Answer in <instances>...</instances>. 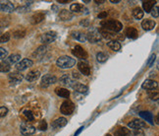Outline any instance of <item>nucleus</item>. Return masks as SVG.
Wrapping results in <instances>:
<instances>
[{"mask_svg": "<svg viewBox=\"0 0 159 136\" xmlns=\"http://www.w3.org/2000/svg\"><path fill=\"white\" fill-rule=\"evenodd\" d=\"M101 27L103 29L107 30L108 32H112V33H118L123 29V25H122L119 21L117 20H103L101 23Z\"/></svg>", "mask_w": 159, "mask_h": 136, "instance_id": "1", "label": "nucleus"}, {"mask_svg": "<svg viewBox=\"0 0 159 136\" xmlns=\"http://www.w3.org/2000/svg\"><path fill=\"white\" fill-rule=\"evenodd\" d=\"M56 64L59 68H62V69H69V68L75 66L76 59L71 56H68V55H63V56H60L57 59Z\"/></svg>", "mask_w": 159, "mask_h": 136, "instance_id": "2", "label": "nucleus"}, {"mask_svg": "<svg viewBox=\"0 0 159 136\" xmlns=\"http://www.w3.org/2000/svg\"><path fill=\"white\" fill-rule=\"evenodd\" d=\"M87 36V40L89 41H90L91 44H96V42H98L100 41L101 40V35H100V32H99V30L98 29H96L94 27H93L91 29L89 30V32L88 34L85 35Z\"/></svg>", "mask_w": 159, "mask_h": 136, "instance_id": "3", "label": "nucleus"}, {"mask_svg": "<svg viewBox=\"0 0 159 136\" xmlns=\"http://www.w3.org/2000/svg\"><path fill=\"white\" fill-rule=\"evenodd\" d=\"M75 110V104L69 100H66L62 103L60 107V112L65 115H70L74 113Z\"/></svg>", "mask_w": 159, "mask_h": 136, "instance_id": "4", "label": "nucleus"}, {"mask_svg": "<svg viewBox=\"0 0 159 136\" xmlns=\"http://www.w3.org/2000/svg\"><path fill=\"white\" fill-rule=\"evenodd\" d=\"M56 38H57V33L54 32V31H49V32L41 35L40 41L43 45H47V44H50V42H53L56 40Z\"/></svg>", "mask_w": 159, "mask_h": 136, "instance_id": "5", "label": "nucleus"}, {"mask_svg": "<svg viewBox=\"0 0 159 136\" xmlns=\"http://www.w3.org/2000/svg\"><path fill=\"white\" fill-rule=\"evenodd\" d=\"M57 82V78L55 77L52 74H46L43 77L41 78V81H40V87L42 88H47L49 87L50 85L54 84Z\"/></svg>", "mask_w": 159, "mask_h": 136, "instance_id": "6", "label": "nucleus"}, {"mask_svg": "<svg viewBox=\"0 0 159 136\" xmlns=\"http://www.w3.org/2000/svg\"><path fill=\"white\" fill-rule=\"evenodd\" d=\"M20 130L22 132V134L26 135V136H30L35 133V127L34 125H32L29 122H22V124L20 126Z\"/></svg>", "mask_w": 159, "mask_h": 136, "instance_id": "7", "label": "nucleus"}, {"mask_svg": "<svg viewBox=\"0 0 159 136\" xmlns=\"http://www.w3.org/2000/svg\"><path fill=\"white\" fill-rule=\"evenodd\" d=\"M72 53L75 55V56L79 59H84L85 60L88 58V52L84 51V49L81 46H76L74 49L72 51Z\"/></svg>", "mask_w": 159, "mask_h": 136, "instance_id": "8", "label": "nucleus"}, {"mask_svg": "<svg viewBox=\"0 0 159 136\" xmlns=\"http://www.w3.org/2000/svg\"><path fill=\"white\" fill-rule=\"evenodd\" d=\"M33 64H34L33 60H30L29 58H24L16 64V69L19 71H23V70H26L27 68L30 67Z\"/></svg>", "mask_w": 159, "mask_h": 136, "instance_id": "9", "label": "nucleus"}, {"mask_svg": "<svg viewBox=\"0 0 159 136\" xmlns=\"http://www.w3.org/2000/svg\"><path fill=\"white\" fill-rule=\"evenodd\" d=\"M142 88L146 91H152V90H157L158 88V83L152 79H146L145 81L142 84Z\"/></svg>", "mask_w": 159, "mask_h": 136, "instance_id": "10", "label": "nucleus"}, {"mask_svg": "<svg viewBox=\"0 0 159 136\" xmlns=\"http://www.w3.org/2000/svg\"><path fill=\"white\" fill-rule=\"evenodd\" d=\"M15 10L14 4L10 1H0V11L7 12V13H11Z\"/></svg>", "mask_w": 159, "mask_h": 136, "instance_id": "11", "label": "nucleus"}, {"mask_svg": "<svg viewBox=\"0 0 159 136\" xmlns=\"http://www.w3.org/2000/svg\"><path fill=\"white\" fill-rule=\"evenodd\" d=\"M78 69L82 74H84V76H89L90 75V66L87 63L84 62V61H81V62L78 63Z\"/></svg>", "mask_w": 159, "mask_h": 136, "instance_id": "12", "label": "nucleus"}, {"mask_svg": "<svg viewBox=\"0 0 159 136\" xmlns=\"http://www.w3.org/2000/svg\"><path fill=\"white\" fill-rule=\"evenodd\" d=\"M47 51V47L45 46H40L36 48V51L33 53V57L36 58V59H41L42 57L44 56L45 53Z\"/></svg>", "mask_w": 159, "mask_h": 136, "instance_id": "13", "label": "nucleus"}, {"mask_svg": "<svg viewBox=\"0 0 159 136\" xmlns=\"http://www.w3.org/2000/svg\"><path fill=\"white\" fill-rule=\"evenodd\" d=\"M131 129H142L143 127L146 126V124L144 123V121H143L142 119H134L133 121H131L129 124H128Z\"/></svg>", "mask_w": 159, "mask_h": 136, "instance_id": "14", "label": "nucleus"}, {"mask_svg": "<svg viewBox=\"0 0 159 136\" xmlns=\"http://www.w3.org/2000/svg\"><path fill=\"white\" fill-rule=\"evenodd\" d=\"M23 78H24L23 75L19 72H14V73L9 74V80H10L11 84H19V83H21Z\"/></svg>", "mask_w": 159, "mask_h": 136, "instance_id": "15", "label": "nucleus"}, {"mask_svg": "<svg viewBox=\"0 0 159 136\" xmlns=\"http://www.w3.org/2000/svg\"><path fill=\"white\" fill-rule=\"evenodd\" d=\"M72 88L75 90V92L80 93V94H87V93L89 92L88 86L81 84V83H78V82H75L74 85L72 86Z\"/></svg>", "mask_w": 159, "mask_h": 136, "instance_id": "16", "label": "nucleus"}, {"mask_svg": "<svg viewBox=\"0 0 159 136\" xmlns=\"http://www.w3.org/2000/svg\"><path fill=\"white\" fill-rule=\"evenodd\" d=\"M40 77V72L39 70H32L26 75V80L28 82H34Z\"/></svg>", "mask_w": 159, "mask_h": 136, "instance_id": "17", "label": "nucleus"}, {"mask_svg": "<svg viewBox=\"0 0 159 136\" xmlns=\"http://www.w3.org/2000/svg\"><path fill=\"white\" fill-rule=\"evenodd\" d=\"M60 83L62 84L63 86H67V87H72V86L74 85L75 81L68 75V74H65V75L60 77Z\"/></svg>", "mask_w": 159, "mask_h": 136, "instance_id": "18", "label": "nucleus"}, {"mask_svg": "<svg viewBox=\"0 0 159 136\" xmlns=\"http://www.w3.org/2000/svg\"><path fill=\"white\" fill-rule=\"evenodd\" d=\"M155 25H156L155 21L151 20V19H145L142 22V28L144 31H150L152 29H154Z\"/></svg>", "mask_w": 159, "mask_h": 136, "instance_id": "19", "label": "nucleus"}, {"mask_svg": "<svg viewBox=\"0 0 159 136\" xmlns=\"http://www.w3.org/2000/svg\"><path fill=\"white\" fill-rule=\"evenodd\" d=\"M58 17H59V19L61 21H69V20H71L72 18H73V14L71 13V11L63 9V10H61L59 12Z\"/></svg>", "mask_w": 159, "mask_h": 136, "instance_id": "20", "label": "nucleus"}, {"mask_svg": "<svg viewBox=\"0 0 159 136\" xmlns=\"http://www.w3.org/2000/svg\"><path fill=\"white\" fill-rule=\"evenodd\" d=\"M67 124V119L65 117H59V119H55L52 123H51V126L52 128L56 129V128H61V127H64Z\"/></svg>", "mask_w": 159, "mask_h": 136, "instance_id": "21", "label": "nucleus"}, {"mask_svg": "<svg viewBox=\"0 0 159 136\" xmlns=\"http://www.w3.org/2000/svg\"><path fill=\"white\" fill-rule=\"evenodd\" d=\"M20 60H21V55L18 53H14V54H11L9 57H6L4 59V62L10 65L12 63H18Z\"/></svg>", "mask_w": 159, "mask_h": 136, "instance_id": "22", "label": "nucleus"}, {"mask_svg": "<svg viewBox=\"0 0 159 136\" xmlns=\"http://www.w3.org/2000/svg\"><path fill=\"white\" fill-rule=\"evenodd\" d=\"M45 19V14L41 13V12H39V13H35L34 15H33L32 19H30V22H32L33 25H36L39 24L40 22H42Z\"/></svg>", "mask_w": 159, "mask_h": 136, "instance_id": "23", "label": "nucleus"}, {"mask_svg": "<svg viewBox=\"0 0 159 136\" xmlns=\"http://www.w3.org/2000/svg\"><path fill=\"white\" fill-rule=\"evenodd\" d=\"M114 136H131V130L127 127H119L115 130Z\"/></svg>", "mask_w": 159, "mask_h": 136, "instance_id": "24", "label": "nucleus"}, {"mask_svg": "<svg viewBox=\"0 0 159 136\" xmlns=\"http://www.w3.org/2000/svg\"><path fill=\"white\" fill-rule=\"evenodd\" d=\"M72 36L74 39H76L77 41H81V42H84L87 41V36L85 34H84L83 32H79V31H76V32H73L72 33Z\"/></svg>", "mask_w": 159, "mask_h": 136, "instance_id": "25", "label": "nucleus"}, {"mask_svg": "<svg viewBox=\"0 0 159 136\" xmlns=\"http://www.w3.org/2000/svg\"><path fill=\"white\" fill-rule=\"evenodd\" d=\"M55 93H56V95H58L61 98H69V96H70V91L65 88L58 87L55 89Z\"/></svg>", "mask_w": 159, "mask_h": 136, "instance_id": "26", "label": "nucleus"}, {"mask_svg": "<svg viewBox=\"0 0 159 136\" xmlns=\"http://www.w3.org/2000/svg\"><path fill=\"white\" fill-rule=\"evenodd\" d=\"M125 35L129 39H136L138 36V31L134 28H133V27H129V28L126 29Z\"/></svg>", "mask_w": 159, "mask_h": 136, "instance_id": "27", "label": "nucleus"}, {"mask_svg": "<svg viewBox=\"0 0 159 136\" xmlns=\"http://www.w3.org/2000/svg\"><path fill=\"white\" fill-rule=\"evenodd\" d=\"M133 16L134 19H137V20H140V19H143V11L142 10V8H139V7H136L134 9H133Z\"/></svg>", "mask_w": 159, "mask_h": 136, "instance_id": "28", "label": "nucleus"}, {"mask_svg": "<svg viewBox=\"0 0 159 136\" xmlns=\"http://www.w3.org/2000/svg\"><path fill=\"white\" fill-rule=\"evenodd\" d=\"M139 115L146 121H148L150 124H153V115H152V114H150L149 112H140Z\"/></svg>", "mask_w": 159, "mask_h": 136, "instance_id": "29", "label": "nucleus"}, {"mask_svg": "<svg viewBox=\"0 0 159 136\" xmlns=\"http://www.w3.org/2000/svg\"><path fill=\"white\" fill-rule=\"evenodd\" d=\"M107 46L114 51H118L121 49V44L118 41H109L107 42Z\"/></svg>", "mask_w": 159, "mask_h": 136, "instance_id": "30", "label": "nucleus"}, {"mask_svg": "<svg viewBox=\"0 0 159 136\" xmlns=\"http://www.w3.org/2000/svg\"><path fill=\"white\" fill-rule=\"evenodd\" d=\"M70 10L74 13H80V12H84V10H85L84 8V6L80 3H73L70 7Z\"/></svg>", "mask_w": 159, "mask_h": 136, "instance_id": "31", "label": "nucleus"}, {"mask_svg": "<svg viewBox=\"0 0 159 136\" xmlns=\"http://www.w3.org/2000/svg\"><path fill=\"white\" fill-rule=\"evenodd\" d=\"M154 3L155 1H143V8L146 12V13H150L151 9L154 7Z\"/></svg>", "mask_w": 159, "mask_h": 136, "instance_id": "32", "label": "nucleus"}, {"mask_svg": "<svg viewBox=\"0 0 159 136\" xmlns=\"http://www.w3.org/2000/svg\"><path fill=\"white\" fill-rule=\"evenodd\" d=\"M24 115L26 116V119H29L30 121H33L34 120V113L32 112V110H30V109H25L23 112Z\"/></svg>", "mask_w": 159, "mask_h": 136, "instance_id": "33", "label": "nucleus"}, {"mask_svg": "<svg viewBox=\"0 0 159 136\" xmlns=\"http://www.w3.org/2000/svg\"><path fill=\"white\" fill-rule=\"evenodd\" d=\"M107 58H108V56L105 52H98L96 54V59H97V61H99V62H105Z\"/></svg>", "mask_w": 159, "mask_h": 136, "instance_id": "34", "label": "nucleus"}, {"mask_svg": "<svg viewBox=\"0 0 159 136\" xmlns=\"http://www.w3.org/2000/svg\"><path fill=\"white\" fill-rule=\"evenodd\" d=\"M148 97L152 101H157L158 100V91L157 90L148 91Z\"/></svg>", "mask_w": 159, "mask_h": 136, "instance_id": "35", "label": "nucleus"}, {"mask_svg": "<svg viewBox=\"0 0 159 136\" xmlns=\"http://www.w3.org/2000/svg\"><path fill=\"white\" fill-rule=\"evenodd\" d=\"M10 69H11V67H10L9 64L5 63L4 61H3V62H0V72L6 73V72H9Z\"/></svg>", "mask_w": 159, "mask_h": 136, "instance_id": "36", "label": "nucleus"}, {"mask_svg": "<svg viewBox=\"0 0 159 136\" xmlns=\"http://www.w3.org/2000/svg\"><path fill=\"white\" fill-rule=\"evenodd\" d=\"M26 36V31L25 30H20V31H16L13 34V36L16 39H21L24 38Z\"/></svg>", "mask_w": 159, "mask_h": 136, "instance_id": "37", "label": "nucleus"}, {"mask_svg": "<svg viewBox=\"0 0 159 136\" xmlns=\"http://www.w3.org/2000/svg\"><path fill=\"white\" fill-rule=\"evenodd\" d=\"M9 40H10V34L5 33L0 36V44H5V42L9 41Z\"/></svg>", "mask_w": 159, "mask_h": 136, "instance_id": "38", "label": "nucleus"}, {"mask_svg": "<svg viewBox=\"0 0 159 136\" xmlns=\"http://www.w3.org/2000/svg\"><path fill=\"white\" fill-rule=\"evenodd\" d=\"M39 129L41 131H45L47 129V122L45 120H41L39 123Z\"/></svg>", "mask_w": 159, "mask_h": 136, "instance_id": "39", "label": "nucleus"}, {"mask_svg": "<svg viewBox=\"0 0 159 136\" xmlns=\"http://www.w3.org/2000/svg\"><path fill=\"white\" fill-rule=\"evenodd\" d=\"M8 56V51L4 47H0V59H5Z\"/></svg>", "mask_w": 159, "mask_h": 136, "instance_id": "40", "label": "nucleus"}, {"mask_svg": "<svg viewBox=\"0 0 159 136\" xmlns=\"http://www.w3.org/2000/svg\"><path fill=\"white\" fill-rule=\"evenodd\" d=\"M150 13H151V16L153 17V18H158L159 14H158V6L157 5L154 6V7L151 9Z\"/></svg>", "mask_w": 159, "mask_h": 136, "instance_id": "41", "label": "nucleus"}, {"mask_svg": "<svg viewBox=\"0 0 159 136\" xmlns=\"http://www.w3.org/2000/svg\"><path fill=\"white\" fill-rule=\"evenodd\" d=\"M8 114V109L6 107H0V117H4Z\"/></svg>", "mask_w": 159, "mask_h": 136, "instance_id": "42", "label": "nucleus"}, {"mask_svg": "<svg viewBox=\"0 0 159 136\" xmlns=\"http://www.w3.org/2000/svg\"><path fill=\"white\" fill-rule=\"evenodd\" d=\"M134 136H144V132L143 129H134L133 131Z\"/></svg>", "mask_w": 159, "mask_h": 136, "instance_id": "43", "label": "nucleus"}, {"mask_svg": "<svg viewBox=\"0 0 159 136\" xmlns=\"http://www.w3.org/2000/svg\"><path fill=\"white\" fill-rule=\"evenodd\" d=\"M155 57H156V55H155V54H152L151 56L149 57V59L148 60V66H151L152 64L154 63V61H155Z\"/></svg>", "mask_w": 159, "mask_h": 136, "instance_id": "44", "label": "nucleus"}, {"mask_svg": "<svg viewBox=\"0 0 159 136\" xmlns=\"http://www.w3.org/2000/svg\"><path fill=\"white\" fill-rule=\"evenodd\" d=\"M107 15H108V13L107 12H101V13H99L98 14V19H105V18L107 17Z\"/></svg>", "mask_w": 159, "mask_h": 136, "instance_id": "45", "label": "nucleus"}, {"mask_svg": "<svg viewBox=\"0 0 159 136\" xmlns=\"http://www.w3.org/2000/svg\"><path fill=\"white\" fill-rule=\"evenodd\" d=\"M18 12H20V13H24V12H27L28 11V8L27 7H19L17 9Z\"/></svg>", "mask_w": 159, "mask_h": 136, "instance_id": "46", "label": "nucleus"}, {"mask_svg": "<svg viewBox=\"0 0 159 136\" xmlns=\"http://www.w3.org/2000/svg\"><path fill=\"white\" fill-rule=\"evenodd\" d=\"M73 77H74L75 79H79L80 77H81V75H79V72L78 71H73Z\"/></svg>", "mask_w": 159, "mask_h": 136, "instance_id": "47", "label": "nucleus"}, {"mask_svg": "<svg viewBox=\"0 0 159 136\" xmlns=\"http://www.w3.org/2000/svg\"><path fill=\"white\" fill-rule=\"evenodd\" d=\"M83 129H84V126H82V127H80V128L78 129V131H77V132L75 133V135H74V136H78V135H79L80 133H81V132L83 131Z\"/></svg>", "mask_w": 159, "mask_h": 136, "instance_id": "48", "label": "nucleus"}, {"mask_svg": "<svg viewBox=\"0 0 159 136\" xmlns=\"http://www.w3.org/2000/svg\"><path fill=\"white\" fill-rule=\"evenodd\" d=\"M81 25H83L84 27H89V21H82L81 22Z\"/></svg>", "mask_w": 159, "mask_h": 136, "instance_id": "49", "label": "nucleus"}, {"mask_svg": "<svg viewBox=\"0 0 159 136\" xmlns=\"http://www.w3.org/2000/svg\"><path fill=\"white\" fill-rule=\"evenodd\" d=\"M58 2L61 3V4H66V3H68L69 1H68V0H58Z\"/></svg>", "mask_w": 159, "mask_h": 136, "instance_id": "50", "label": "nucleus"}, {"mask_svg": "<svg viewBox=\"0 0 159 136\" xmlns=\"http://www.w3.org/2000/svg\"><path fill=\"white\" fill-rule=\"evenodd\" d=\"M96 4H102L103 2H104V1H103V0H100V1H98V0H95V1H94Z\"/></svg>", "mask_w": 159, "mask_h": 136, "instance_id": "51", "label": "nucleus"}, {"mask_svg": "<svg viewBox=\"0 0 159 136\" xmlns=\"http://www.w3.org/2000/svg\"><path fill=\"white\" fill-rule=\"evenodd\" d=\"M111 2H112V3H114V4H117V3H119V2H120V0H116V1H115V0H111Z\"/></svg>", "mask_w": 159, "mask_h": 136, "instance_id": "52", "label": "nucleus"}, {"mask_svg": "<svg viewBox=\"0 0 159 136\" xmlns=\"http://www.w3.org/2000/svg\"><path fill=\"white\" fill-rule=\"evenodd\" d=\"M106 136H112V135H110V134H107Z\"/></svg>", "mask_w": 159, "mask_h": 136, "instance_id": "53", "label": "nucleus"}]
</instances>
